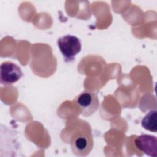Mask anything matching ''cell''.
I'll list each match as a JSON object with an SVG mask.
<instances>
[{
	"label": "cell",
	"mask_w": 157,
	"mask_h": 157,
	"mask_svg": "<svg viewBox=\"0 0 157 157\" xmlns=\"http://www.w3.org/2000/svg\"><path fill=\"white\" fill-rule=\"evenodd\" d=\"M57 45L64 61L67 63L74 61L75 56L80 52L82 49L80 39L71 34L59 37L57 40Z\"/></svg>",
	"instance_id": "obj_1"
},
{
	"label": "cell",
	"mask_w": 157,
	"mask_h": 157,
	"mask_svg": "<svg viewBox=\"0 0 157 157\" xmlns=\"http://www.w3.org/2000/svg\"><path fill=\"white\" fill-rule=\"evenodd\" d=\"M75 102L82 115L89 117L94 113L99 106L98 97L94 92L83 91L75 97Z\"/></svg>",
	"instance_id": "obj_2"
},
{
	"label": "cell",
	"mask_w": 157,
	"mask_h": 157,
	"mask_svg": "<svg viewBox=\"0 0 157 157\" xmlns=\"http://www.w3.org/2000/svg\"><path fill=\"white\" fill-rule=\"evenodd\" d=\"M23 75L21 68L10 61L2 63L0 66V82L3 85H10L18 82Z\"/></svg>",
	"instance_id": "obj_3"
},
{
	"label": "cell",
	"mask_w": 157,
	"mask_h": 157,
	"mask_svg": "<svg viewBox=\"0 0 157 157\" xmlns=\"http://www.w3.org/2000/svg\"><path fill=\"white\" fill-rule=\"evenodd\" d=\"M136 148L148 156L156 157L157 156V138L150 134H142L134 140Z\"/></svg>",
	"instance_id": "obj_4"
},
{
	"label": "cell",
	"mask_w": 157,
	"mask_h": 157,
	"mask_svg": "<svg viewBox=\"0 0 157 157\" xmlns=\"http://www.w3.org/2000/svg\"><path fill=\"white\" fill-rule=\"evenodd\" d=\"M93 142L91 137L86 134H80L74 137L72 143L71 147L73 153L81 156H85L90 153L92 150Z\"/></svg>",
	"instance_id": "obj_5"
},
{
	"label": "cell",
	"mask_w": 157,
	"mask_h": 157,
	"mask_svg": "<svg viewBox=\"0 0 157 157\" xmlns=\"http://www.w3.org/2000/svg\"><path fill=\"white\" fill-rule=\"evenodd\" d=\"M157 112L151 110L143 118L141 121L142 126L146 130L156 132L157 131Z\"/></svg>",
	"instance_id": "obj_6"
}]
</instances>
